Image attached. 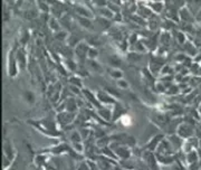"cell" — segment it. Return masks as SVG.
Instances as JSON below:
<instances>
[{
	"instance_id": "6da1fadb",
	"label": "cell",
	"mask_w": 201,
	"mask_h": 170,
	"mask_svg": "<svg viewBox=\"0 0 201 170\" xmlns=\"http://www.w3.org/2000/svg\"><path fill=\"white\" fill-rule=\"evenodd\" d=\"M178 133H179L180 137L188 139V138H190L191 135H192V133H193V129H192V127H190V125L182 124V125H180V128L178 129Z\"/></svg>"
},
{
	"instance_id": "7a4b0ae2",
	"label": "cell",
	"mask_w": 201,
	"mask_h": 170,
	"mask_svg": "<svg viewBox=\"0 0 201 170\" xmlns=\"http://www.w3.org/2000/svg\"><path fill=\"white\" fill-rule=\"evenodd\" d=\"M88 49H90L88 45H86L85 43H80V44H77L75 52H76V55L78 56L80 58H84L85 56H87Z\"/></svg>"
},
{
	"instance_id": "3957f363",
	"label": "cell",
	"mask_w": 201,
	"mask_h": 170,
	"mask_svg": "<svg viewBox=\"0 0 201 170\" xmlns=\"http://www.w3.org/2000/svg\"><path fill=\"white\" fill-rule=\"evenodd\" d=\"M115 153H116L118 157L123 158V159H125V158H128V157H130V152H128V150L126 149L125 147H123V146L118 147V149L115 150Z\"/></svg>"
},
{
	"instance_id": "277c9868",
	"label": "cell",
	"mask_w": 201,
	"mask_h": 170,
	"mask_svg": "<svg viewBox=\"0 0 201 170\" xmlns=\"http://www.w3.org/2000/svg\"><path fill=\"white\" fill-rule=\"evenodd\" d=\"M86 63L88 64V66H90L92 70L96 71V72H98V73L102 72V66H101L96 61H94V59H88Z\"/></svg>"
},
{
	"instance_id": "5b68a950",
	"label": "cell",
	"mask_w": 201,
	"mask_h": 170,
	"mask_svg": "<svg viewBox=\"0 0 201 170\" xmlns=\"http://www.w3.org/2000/svg\"><path fill=\"white\" fill-rule=\"evenodd\" d=\"M100 12H101V15H102V16H104L105 18H111V17L114 16V14H113V12H112L108 8H105V7H101L100 8Z\"/></svg>"
},
{
	"instance_id": "8992f818",
	"label": "cell",
	"mask_w": 201,
	"mask_h": 170,
	"mask_svg": "<svg viewBox=\"0 0 201 170\" xmlns=\"http://www.w3.org/2000/svg\"><path fill=\"white\" fill-rule=\"evenodd\" d=\"M98 163V167H100L102 170H110L111 169V165L107 162V161H105L104 159H100L97 161Z\"/></svg>"
},
{
	"instance_id": "52a82bcc",
	"label": "cell",
	"mask_w": 201,
	"mask_h": 170,
	"mask_svg": "<svg viewBox=\"0 0 201 170\" xmlns=\"http://www.w3.org/2000/svg\"><path fill=\"white\" fill-rule=\"evenodd\" d=\"M188 161L190 163H193L197 161V159L199 158V154H198L196 151H190V152L188 153Z\"/></svg>"
},
{
	"instance_id": "ba28073f",
	"label": "cell",
	"mask_w": 201,
	"mask_h": 170,
	"mask_svg": "<svg viewBox=\"0 0 201 170\" xmlns=\"http://www.w3.org/2000/svg\"><path fill=\"white\" fill-rule=\"evenodd\" d=\"M25 100L27 101L28 103H34L35 102V95L31 92L27 91V92H25Z\"/></svg>"
},
{
	"instance_id": "9c48e42d",
	"label": "cell",
	"mask_w": 201,
	"mask_h": 170,
	"mask_svg": "<svg viewBox=\"0 0 201 170\" xmlns=\"http://www.w3.org/2000/svg\"><path fill=\"white\" fill-rule=\"evenodd\" d=\"M110 63L114 67H118V66L121 65V61H120V58H118V56H111L110 57Z\"/></svg>"
},
{
	"instance_id": "30bf717a",
	"label": "cell",
	"mask_w": 201,
	"mask_h": 170,
	"mask_svg": "<svg viewBox=\"0 0 201 170\" xmlns=\"http://www.w3.org/2000/svg\"><path fill=\"white\" fill-rule=\"evenodd\" d=\"M98 113H100V115L102 118L106 119V120H110V119H111V112L108 111V110L101 109V110H98Z\"/></svg>"
},
{
	"instance_id": "8fae6325",
	"label": "cell",
	"mask_w": 201,
	"mask_h": 170,
	"mask_svg": "<svg viewBox=\"0 0 201 170\" xmlns=\"http://www.w3.org/2000/svg\"><path fill=\"white\" fill-rule=\"evenodd\" d=\"M17 61L19 62V64H21V66L26 65V58H25L22 50H19V52H18V54H17Z\"/></svg>"
},
{
	"instance_id": "7c38bea8",
	"label": "cell",
	"mask_w": 201,
	"mask_h": 170,
	"mask_svg": "<svg viewBox=\"0 0 201 170\" xmlns=\"http://www.w3.org/2000/svg\"><path fill=\"white\" fill-rule=\"evenodd\" d=\"M149 6L151 8H152L153 10L156 11V12H160L161 11V9H162V6L163 4H161V2H151V4H149Z\"/></svg>"
},
{
	"instance_id": "4fadbf2b",
	"label": "cell",
	"mask_w": 201,
	"mask_h": 170,
	"mask_svg": "<svg viewBox=\"0 0 201 170\" xmlns=\"http://www.w3.org/2000/svg\"><path fill=\"white\" fill-rule=\"evenodd\" d=\"M77 12H80V14L82 15L84 18H88L90 16V12H88V10H87V9H85V8H83V7H78V8H77Z\"/></svg>"
},
{
	"instance_id": "5bb4252c",
	"label": "cell",
	"mask_w": 201,
	"mask_h": 170,
	"mask_svg": "<svg viewBox=\"0 0 201 170\" xmlns=\"http://www.w3.org/2000/svg\"><path fill=\"white\" fill-rule=\"evenodd\" d=\"M80 23L83 25L85 28H92V24H90V21L87 19V18H84V17H80Z\"/></svg>"
},
{
	"instance_id": "9a60e30c",
	"label": "cell",
	"mask_w": 201,
	"mask_h": 170,
	"mask_svg": "<svg viewBox=\"0 0 201 170\" xmlns=\"http://www.w3.org/2000/svg\"><path fill=\"white\" fill-rule=\"evenodd\" d=\"M87 57L88 59H94L95 57H97V50L95 48H90L88 53H87Z\"/></svg>"
},
{
	"instance_id": "2e32d148",
	"label": "cell",
	"mask_w": 201,
	"mask_h": 170,
	"mask_svg": "<svg viewBox=\"0 0 201 170\" xmlns=\"http://www.w3.org/2000/svg\"><path fill=\"white\" fill-rule=\"evenodd\" d=\"M49 24H50V28H53L54 30H58L59 29V25L58 23H57V20H56L55 18H52L50 19V21H49Z\"/></svg>"
},
{
	"instance_id": "e0dca14e",
	"label": "cell",
	"mask_w": 201,
	"mask_h": 170,
	"mask_svg": "<svg viewBox=\"0 0 201 170\" xmlns=\"http://www.w3.org/2000/svg\"><path fill=\"white\" fill-rule=\"evenodd\" d=\"M141 58V55L138 54V53H132V54H128V59L132 61V62H135L138 59Z\"/></svg>"
},
{
	"instance_id": "ac0fdd59",
	"label": "cell",
	"mask_w": 201,
	"mask_h": 170,
	"mask_svg": "<svg viewBox=\"0 0 201 170\" xmlns=\"http://www.w3.org/2000/svg\"><path fill=\"white\" fill-rule=\"evenodd\" d=\"M111 75L113 77H115V78H121V77L123 76L122 72H121V71H118V70H113L111 72Z\"/></svg>"
},
{
	"instance_id": "d6986e66",
	"label": "cell",
	"mask_w": 201,
	"mask_h": 170,
	"mask_svg": "<svg viewBox=\"0 0 201 170\" xmlns=\"http://www.w3.org/2000/svg\"><path fill=\"white\" fill-rule=\"evenodd\" d=\"M56 38L60 39V40H64V39L66 38V33L65 31H58V33L56 34Z\"/></svg>"
},
{
	"instance_id": "ffe728a7",
	"label": "cell",
	"mask_w": 201,
	"mask_h": 170,
	"mask_svg": "<svg viewBox=\"0 0 201 170\" xmlns=\"http://www.w3.org/2000/svg\"><path fill=\"white\" fill-rule=\"evenodd\" d=\"M87 166H88V169H90V170H97V166H96V163L90 162V160H88V161H87Z\"/></svg>"
},
{
	"instance_id": "44dd1931",
	"label": "cell",
	"mask_w": 201,
	"mask_h": 170,
	"mask_svg": "<svg viewBox=\"0 0 201 170\" xmlns=\"http://www.w3.org/2000/svg\"><path fill=\"white\" fill-rule=\"evenodd\" d=\"M78 170H90L88 169V166H87V162H82L77 168Z\"/></svg>"
},
{
	"instance_id": "7402d4cb",
	"label": "cell",
	"mask_w": 201,
	"mask_h": 170,
	"mask_svg": "<svg viewBox=\"0 0 201 170\" xmlns=\"http://www.w3.org/2000/svg\"><path fill=\"white\" fill-rule=\"evenodd\" d=\"M178 39L180 43H183L186 40V36H184L183 33H178Z\"/></svg>"
},
{
	"instance_id": "603a6c76",
	"label": "cell",
	"mask_w": 201,
	"mask_h": 170,
	"mask_svg": "<svg viewBox=\"0 0 201 170\" xmlns=\"http://www.w3.org/2000/svg\"><path fill=\"white\" fill-rule=\"evenodd\" d=\"M70 81H72V83L73 84H75L77 87L78 86H80V78H75V77H72L70 78Z\"/></svg>"
},
{
	"instance_id": "cb8c5ba5",
	"label": "cell",
	"mask_w": 201,
	"mask_h": 170,
	"mask_svg": "<svg viewBox=\"0 0 201 170\" xmlns=\"http://www.w3.org/2000/svg\"><path fill=\"white\" fill-rule=\"evenodd\" d=\"M118 86H121V87H128V83H126L124 80H118Z\"/></svg>"
},
{
	"instance_id": "d4e9b609",
	"label": "cell",
	"mask_w": 201,
	"mask_h": 170,
	"mask_svg": "<svg viewBox=\"0 0 201 170\" xmlns=\"http://www.w3.org/2000/svg\"><path fill=\"white\" fill-rule=\"evenodd\" d=\"M38 6H40L42 10L48 11V7H47V5H46V4H43V2H38Z\"/></svg>"
},
{
	"instance_id": "484cf974",
	"label": "cell",
	"mask_w": 201,
	"mask_h": 170,
	"mask_svg": "<svg viewBox=\"0 0 201 170\" xmlns=\"http://www.w3.org/2000/svg\"><path fill=\"white\" fill-rule=\"evenodd\" d=\"M197 19H198V20H201V8H200V9H199V11H198Z\"/></svg>"
},
{
	"instance_id": "4316f807",
	"label": "cell",
	"mask_w": 201,
	"mask_h": 170,
	"mask_svg": "<svg viewBox=\"0 0 201 170\" xmlns=\"http://www.w3.org/2000/svg\"><path fill=\"white\" fill-rule=\"evenodd\" d=\"M47 170H56L55 168H53V167H48V168H47Z\"/></svg>"
},
{
	"instance_id": "83f0119b",
	"label": "cell",
	"mask_w": 201,
	"mask_h": 170,
	"mask_svg": "<svg viewBox=\"0 0 201 170\" xmlns=\"http://www.w3.org/2000/svg\"><path fill=\"white\" fill-rule=\"evenodd\" d=\"M199 148H200V149H201V139L199 140Z\"/></svg>"
},
{
	"instance_id": "f1b7e54d",
	"label": "cell",
	"mask_w": 201,
	"mask_h": 170,
	"mask_svg": "<svg viewBox=\"0 0 201 170\" xmlns=\"http://www.w3.org/2000/svg\"><path fill=\"white\" fill-rule=\"evenodd\" d=\"M200 25H201V24H200Z\"/></svg>"
}]
</instances>
